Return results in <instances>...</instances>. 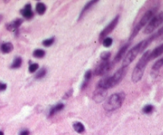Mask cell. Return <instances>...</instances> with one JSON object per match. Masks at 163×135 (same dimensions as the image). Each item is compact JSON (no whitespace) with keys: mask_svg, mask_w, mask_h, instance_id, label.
I'll return each instance as SVG.
<instances>
[{"mask_svg":"<svg viewBox=\"0 0 163 135\" xmlns=\"http://www.w3.org/2000/svg\"><path fill=\"white\" fill-rule=\"evenodd\" d=\"M157 10H158V8H157V7H153V8H151V9H150L149 10H147V12L143 14V16L141 18L139 22L137 23V25L134 26L133 30H132L131 34H130V37H129V41H131V40L134 39V38L137 36V34L139 33L140 30L150 22V20H151V18L155 15Z\"/></svg>","mask_w":163,"mask_h":135,"instance_id":"cell-3","label":"cell"},{"mask_svg":"<svg viewBox=\"0 0 163 135\" xmlns=\"http://www.w3.org/2000/svg\"><path fill=\"white\" fill-rule=\"evenodd\" d=\"M14 50V45L12 43L6 42L1 45V51L3 53H9Z\"/></svg>","mask_w":163,"mask_h":135,"instance_id":"cell-17","label":"cell"},{"mask_svg":"<svg viewBox=\"0 0 163 135\" xmlns=\"http://www.w3.org/2000/svg\"><path fill=\"white\" fill-rule=\"evenodd\" d=\"M72 94H73V89H72V90H70L69 92L66 93V95L64 96V99H67V97H70V96H72Z\"/></svg>","mask_w":163,"mask_h":135,"instance_id":"cell-31","label":"cell"},{"mask_svg":"<svg viewBox=\"0 0 163 135\" xmlns=\"http://www.w3.org/2000/svg\"><path fill=\"white\" fill-rule=\"evenodd\" d=\"M0 135H4L3 132V131H0Z\"/></svg>","mask_w":163,"mask_h":135,"instance_id":"cell-33","label":"cell"},{"mask_svg":"<svg viewBox=\"0 0 163 135\" xmlns=\"http://www.w3.org/2000/svg\"><path fill=\"white\" fill-rule=\"evenodd\" d=\"M38 68H39V65H38V64H37V63L30 64V66H29V72L31 73H35L38 69Z\"/></svg>","mask_w":163,"mask_h":135,"instance_id":"cell-27","label":"cell"},{"mask_svg":"<svg viewBox=\"0 0 163 135\" xmlns=\"http://www.w3.org/2000/svg\"><path fill=\"white\" fill-rule=\"evenodd\" d=\"M65 107V105L63 103H57L56 105H54L50 108V111H49V117H53V115H55L57 113L60 112V111H62Z\"/></svg>","mask_w":163,"mask_h":135,"instance_id":"cell-15","label":"cell"},{"mask_svg":"<svg viewBox=\"0 0 163 135\" xmlns=\"http://www.w3.org/2000/svg\"><path fill=\"white\" fill-rule=\"evenodd\" d=\"M30 132L28 130H22L19 132V135H30Z\"/></svg>","mask_w":163,"mask_h":135,"instance_id":"cell-30","label":"cell"},{"mask_svg":"<svg viewBox=\"0 0 163 135\" xmlns=\"http://www.w3.org/2000/svg\"><path fill=\"white\" fill-rule=\"evenodd\" d=\"M92 76V70H88V71H86V73L84 74V79L83 83H81V86H80V89H81L82 91L84 90V89L88 87V83H89Z\"/></svg>","mask_w":163,"mask_h":135,"instance_id":"cell-16","label":"cell"},{"mask_svg":"<svg viewBox=\"0 0 163 135\" xmlns=\"http://www.w3.org/2000/svg\"><path fill=\"white\" fill-rule=\"evenodd\" d=\"M126 72H127V67H121L120 69H118L115 73L113 76L103 78V81L107 88H111L116 86L118 83H120L123 80L124 76H126Z\"/></svg>","mask_w":163,"mask_h":135,"instance_id":"cell-4","label":"cell"},{"mask_svg":"<svg viewBox=\"0 0 163 135\" xmlns=\"http://www.w3.org/2000/svg\"><path fill=\"white\" fill-rule=\"evenodd\" d=\"M162 39H163V37H162Z\"/></svg>","mask_w":163,"mask_h":135,"instance_id":"cell-34","label":"cell"},{"mask_svg":"<svg viewBox=\"0 0 163 135\" xmlns=\"http://www.w3.org/2000/svg\"><path fill=\"white\" fill-rule=\"evenodd\" d=\"M107 90L106 88H104L103 86L100 85L99 83L96 84V90L94 92L93 94V99L94 101L97 103L102 102L103 100H105L107 95Z\"/></svg>","mask_w":163,"mask_h":135,"instance_id":"cell-9","label":"cell"},{"mask_svg":"<svg viewBox=\"0 0 163 135\" xmlns=\"http://www.w3.org/2000/svg\"><path fill=\"white\" fill-rule=\"evenodd\" d=\"M125 97L126 96L123 92L115 93L105 101L104 104H103V108L107 111H115L117 109L121 107V106L123 105Z\"/></svg>","mask_w":163,"mask_h":135,"instance_id":"cell-2","label":"cell"},{"mask_svg":"<svg viewBox=\"0 0 163 135\" xmlns=\"http://www.w3.org/2000/svg\"><path fill=\"white\" fill-rule=\"evenodd\" d=\"M111 53L110 52H103L100 54V58L102 60H108L111 57Z\"/></svg>","mask_w":163,"mask_h":135,"instance_id":"cell-28","label":"cell"},{"mask_svg":"<svg viewBox=\"0 0 163 135\" xmlns=\"http://www.w3.org/2000/svg\"><path fill=\"white\" fill-rule=\"evenodd\" d=\"M163 66V58H161L158 60H157L156 62L153 64L152 67V73H158L159 69Z\"/></svg>","mask_w":163,"mask_h":135,"instance_id":"cell-21","label":"cell"},{"mask_svg":"<svg viewBox=\"0 0 163 135\" xmlns=\"http://www.w3.org/2000/svg\"><path fill=\"white\" fill-rule=\"evenodd\" d=\"M47 73V70L46 68H42V69H41L38 72H37L36 73V75H35V78L36 79H41V78H43L45 77V76L46 75Z\"/></svg>","mask_w":163,"mask_h":135,"instance_id":"cell-23","label":"cell"},{"mask_svg":"<svg viewBox=\"0 0 163 135\" xmlns=\"http://www.w3.org/2000/svg\"><path fill=\"white\" fill-rule=\"evenodd\" d=\"M2 20H3V15H1V14H0V22H1Z\"/></svg>","mask_w":163,"mask_h":135,"instance_id":"cell-32","label":"cell"},{"mask_svg":"<svg viewBox=\"0 0 163 135\" xmlns=\"http://www.w3.org/2000/svg\"><path fill=\"white\" fill-rule=\"evenodd\" d=\"M119 21H120V15H117V16L110 23L108 24V25L103 29V31L100 33V37H99L100 41H102V40L104 39L105 37H107V35H109V34L115 30V28L116 27V26L118 25V23H119Z\"/></svg>","mask_w":163,"mask_h":135,"instance_id":"cell-8","label":"cell"},{"mask_svg":"<svg viewBox=\"0 0 163 135\" xmlns=\"http://www.w3.org/2000/svg\"><path fill=\"white\" fill-rule=\"evenodd\" d=\"M153 109H154V107H153V105L147 104V105L145 106L143 108V112L145 113V114H150L153 111Z\"/></svg>","mask_w":163,"mask_h":135,"instance_id":"cell-25","label":"cell"},{"mask_svg":"<svg viewBox=\"0 0 163 135\" xmlns=\"http://www.w3.org/2000/svg\"><path fill=\"white\" fill-rule=\"evenodd\" d=\"M7 86L6 83L0 82V92H3V91H5V90L7 89Z\"/></svg>","mask_w":163,"mask_h":135,"instance_id":"cell-29","label":"cell"},{"mask_svg":"<svg viewBox=\"0 0 163 135\" xmlns=\"http://www.w3.org/2000/svg\"><path fill=\"white\" fill-rule=\"evenodd\" d=\"M129 46H130V43H127L126 45H124L123 46H122V48L119 50V52L117 53L116 56L115 57V62H118V61H120V60L123 58V56L125 55L126 50H128Z\"/></svg>","mask_w":163,"mask_h":135,"instance_id":"cell-14","label":"cell"},{"mask_svg":"<svg viewBox=\"0 0 163 135\" xmlns=\"http://www.w3.org/2000/svg\"><path fill=\"white\" fill-rule=\"evenodd\" d=\"M114 63L108 60H102L100 64H98L94 71V74L96 76H103L107 73H109L113 68Z\"/></svg>","mask_w":163,"mask_h":135,"instance_id":"cell-7","label":"cell"},{"mask_svg":"<svg viewBox=\"0 0 163 135\" xmlns=\"http://www.w3.org/2000/svg\"><path fill=\"white\" fill-rule=\"evenodd\" d=\"M20 14L26 19H31L33 17V12L32 11V7L30 3L25 5V7L20 10Z\"/></svg>","mask_w":163,"mask_h":135,"instance_id":"cell-10","label":"cell"},{"mask_svg":"<svg viewBox=\"0 0 163 135\" xmlns=\"http://www.w3.org/2000/svg\"><path fill=\"white\" fill-rule=\"evenodd\" d=\"M46 11V6L43 3H37L36 5V12H37L39 15H43L44 14Z\"/></svg>","mask_w":163,"mask_h":135,"instance_id":"cell-18","label":"cell"},{"mask_svg":"<svg viewBox=\"0 0 163 135\" xmlns=\"http://www.w3.org/2000/svg\"><path fill=\"white\" fill-rule=\"evenodd\" d=\"M163 53V44L160 45L159 46H158L155 48L153 51H150V60H153L161 56Z\"/></svg>","mask_w":163,"mask_h":135,"instance_id":"cell-13","label":"cell"},{"mask_svg":"<svg viewBox=\"0 0 163 135\" xmlns=\"http://www.w3.org/2000/svg\"><path fill=\"white\" fill-rule=\"evenodd\" d=\"M163 22V12L158 14L151 18L150 22H148L147 26L145 27L143 33L145 34H150L156 30L158 27Z\"/></svg>","mask_w":163,"mask_h":135,"instance_id":"cell-5","label":"cell"},{"mask_svg":"<svg viewBox=\"0 0 163 135\" xmlns=\"http://www.w3.org/2000/svg\"><path fill=\"white\" fill-rule=\"evenodd\" d=\"M22 59L21 58L20 56H18V57H15V58H14L12 64L10 65V68H11V69H19L21 65H22Z\"/></svg>","mask_w":163,"mask_h":135,"instance_id":"cell-20","label":"cell"},{"mask_svg":"<svg viewBox=\"0 0 163 135\" xmlns=\"http://www.w3.org/2000/svg\"><path fill=\"white\" fill-rule=\"evenodd\" d=\"M54 41H55L54 37H51V38H49V39L44 40L43 41H42V45L46 47H50L54 43Z\"/></svg>","mask_w":163,"mask_h":135,"instance_id":"cell-26","label":"cell"},{"mask_svg":"<svg viewBox=\"0 0 163 135\" xmlns=\"http://www.w3.org/2000/svg\"><path fill=\"white\" fill-rule=\"evenodd\" d=\"M141 45L142 44L140 41L139 44L134 45L128 53H126L124 59H123L122 67H128L130 64L133 62L134 59L137 57V56L139 55V53H141Z\"/></svg>","mask_w":163,"mask_h":135,"instance_id":"cell-6","label":"cell"},{"mask_svg":"<svg viewBox=\"0 0 163 135\" xmlns=\"http://www.w3.org/2000/svg\"><path fill=\"white\" fill-rule=\"evenodd\" d=\"M33 57H35V58H43L44 56H46V52H45V50H41V49H37V50H35L33 51Z\"/></svg>","mask_w":163,"mask_h":135,"instance_id":"cell-22","label":"cell"},{"mask_svg":"<svg viewBox=\"0 0 163 135\" xmlns=\"http://www.w3.org/2000/svg\"><path fill=\"white\" fill-rule=\"evenodd\" d=\"M73 128L75 130V131L77 132L78 134H82L85 130V127H84V124L80 122H74Z\"/></svg>","mask_w":163,"mask_h":135,"instance_id":"cell-19","label":"cell"},{"mask_svg":"<svg viewBox=\"0 0 163 135\" xmlns=\"http://www.w3.org/2000/svg\"><path fill=\"white\" fill-rule=\"evenodd\" d=\"M150 50L145 52L139 60V62L137 63L135 68L134 69L132 75H131V80L133 83H138L142 79L147 64L150 61Z\"/></svg>","mask_w":163,"mask_h":135,"instance_id":"cell-1","label":"cell"},{"mask_svg":"<svg viewBox=\"0 0 163 135\" xmlns=\"http://www.w3.org/2000/svg\"><path fill=\"white\" fill-rule=\"evenodd\" d=\"M113 43V39L111 37H105L104 39L103 40V45L106 48H108V47L111 46Z\"/></svg>","mask_w":163,"mask_h":135,"instance_id":"cell-24","label":"cell"},{"mask_svg":"<svg viewBox=\"0 0 163 135\" xmlns=\"http://www.w3.org/2000/svg\"><path fill=\"white\" fill-rule=\"evenodd\" d=\"M23 22V19H22V18H18V19L14 20L13 22H11L10 23L7 24V30H9V31H16L19 27L21 26V25L22 24Z\"/></svg>","mask_w":163,"mask_h":135,"instance_id":"cell-11","label":"cell"},{"mask_svg":"<svg viewBox=\"0 0 163 135\" xmlns=\"http://www.w3.org/2000/svg\"><path fill=\"white\" fill-rule=\"evenodd\" d=\"M96 3H98V0H92V1L88 2V3H86V5L84 7L82 10L80 11V15H79V18H78V20L81 19V18H83L84 15L87 13V11H88V10H89L92 7H93L95 4Z\"/></svg>","mask_w":163,"mask_h":135,"instance_id":"cell-12","label":"cell"}]
</instances>
